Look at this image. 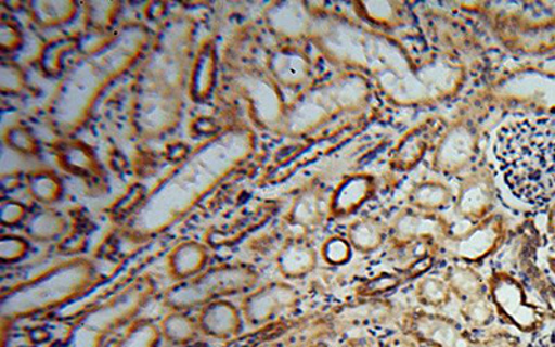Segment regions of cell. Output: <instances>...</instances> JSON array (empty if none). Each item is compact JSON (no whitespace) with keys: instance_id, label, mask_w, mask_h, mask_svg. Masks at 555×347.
Segmentation results:
<instances>
[{"instance_id":"cell-12","label":"cell","mask_w":555,"mask_h":347,"mask_svg":"<svg viewBox=\"0 0 555 347\" xmlns=\"http://www.w3.org/2000/svg\"><path fill=\"white\" fill-rule=\"evenodd\" d=\"M54 157L64 171L79 178L96 180L101 178L103 168L92 147L77 139H67L54 145Z\"/></svg>"},{"instance_id":"cell-23","label":"cell","mask_w":555,"mask_h":347,"mask_svg":"<svg viewBox=\"0 0 555 347\" xmlns=\"http://www.w3.org/2000/svg\"><path fill=\"white\" fill-rule=\"evenodd\" d=\"M121 2H86L87 26L93 31L107 33L116 24L121 12Z\"/></svg>"},{"instance_id":"cell-37","label":"cell","mask_w":555,"mask_h":347,"mask_svg":"<svg viewBox=\"0 0 555 347\" xmlns=\"http://www.w3.org/2000/svg\"><path fill=\"white\" fill-rule=\"evenodd\" d=\"M275 347H280V346H275Z\"/></svg>"},{"instance_id":"cell-27","label":"cell","mask_w":555,"mask_h":347,"mask_svg":"<svg viewBox=\"0 0 555 347\" xmlns=\"http://www.w3.org/2000/svg\"><path fill=\"white\" fill-rule=\"evenodd\" d=\"M24 44V34L22 28L13 20L2 18L0 23V49L3 53H13L20 51Z\"/></svg>"},{"instance_id":"cell-13","label":"cell","mask_w":555,"mask_h":347,"mask_svg":"<svg viewBox=\"0 0 555 347\" xmlns=\"http://www.w3.org/2000/svg\"><path fill=\"white\" fill-rule=\"evenodd\" d=\"M208 260L210 253L206 245L197 241L181 242L168 253L167 272L173 282L191 280L207 269Z\"/></svg>"},{"instance_id":"cell-11","label":"cell","mask_w":555,"mask_h":347,"mask_svg":"<svg viewBox=\"0 0 555 347\" xmlns=\"http://www.w3.org/2000/svg\"><path fill=\"white\" fill-rule=\"evenodd\" d=\"M218 76V57L215 41L205 39L195 49L188 79V97L192 102H207L215 92Z\"/></svg>"},{"instance_id":"cell-7","label":"cell","mask_w":555,"mask_h":347,"mask_svg":"<svg viewBox=\"0 0 555 347\" xmlns=\"http://www.w3.org/2000/svg\"><path fill=\"white\" fill-rule=\"evenodd\" d=\"M257 280V272L245 265L211 267L191 280L168 287L163 295V305L170 311L202 309L212 301L249 294Z\"/></svg>"},{"instance_id":"cell-21","label":"cell","mask_w":555,"mask_h":347,"mask_svg":"<svg viewBox=\"0 0 555 347\" xmlns=\"http://www.w3.org/2000/svg\"><path fill=\"white\" fill-rule=\"evenodd\" d=\"M162 339L160 325L152 320L137 319L114 347H157Z\"/></svg>"},{"instance_id":"cell-14","label":"cell","mask_w":555,"mask_h":347,"mask_svg":"<svg viewBox=\"0 0 555 347\" xmlns=\"http://www.w3.org/2000/svg\"><path fill=\"white\" fill-rule=\"evenodd\" d=\"M495 300L500 314L509 325L515 326L524 334H534L543 325V317L532 307L524 305L518 297V292L508 285H500L495 290Z\"/></svg>"},{"instance_id":"cell-1","label":"cell","mask_w":555,"mask_h":347,"mask_svg":"<svg viewBox=\"0 0 555 347\" xmlns=\"http://www.w3.org/2000/svg\"><path fill=\"white\" fill-rule=\"evenodd\" d=\"M253 151L255 137L243 126L227 127L207 138L143 197L124 235L142 243L165 234L240 170Z\"/></svg>"},{"instance_id":"cell-18","label":"cell","mask_w":555,"mask_h":347,"mask_svg":"<svg viewBox=\"0 0 555 347\" xmlns=\"http://www.w3.org/2000/svg\"><path fill=\"white\" fill-rule=\"evenodd\" d=\"M158 325L162 338L172 346L190 345L202 335L199 322L188 314V311H170Z\"/></svg>"},{"instance_id":"cell-9","label":"cell","mask_w":555,"mask_h":347,"mask_svg":"<svg viewBox=\"0 0 555 347\" xmlns=\"http://www.w3.org/2000/svg\"><path fill=\"white\" fill-rule=\"evenodd\" d=\"M296 292L284 284H270L250 291L243 297L241 311L245 324L262 326L270 324L282 312L291 310L296 304Z\"/></svg>"},{"instance_id":"cell-15","label":"cell","mask_w":555,"mask_h":347,"mask_svg":"<svg viewBox=\"0 0 555 347\" xmlns=\"http://www.w3.org/2000/svg\"><path fill=\"white\" fill-rule=\"evenodd\" d=\"M28 12L38 27L57 28L77 17L79 3L76 0H35L29 2Z\"/></svg>"},{"instance_id":"cell-22","label":"cell","mask_w":555,"mask_h":347,"mask_svg":"<svg viewBox=\"0 0 555 347\" xmlns=\"http://www.w3.org/2000/svg\"><path fill=\"white\" fill-rule=\"evenodd\" d=\"M4 146L20 156L35 157L41 152V146L37 137L23 124H13V126L4 128L3 131Z\"/></svg>"},{"instance_id":"cell-32","label":"cell","mask_w":555,"mask_h":347,"mask_svg":"<svg viewBox=\"0 0 555 347\" xmlns=\"http://www.w3.org/2000/svg\"><path fill=\"white\" fill-rule=\"evenodd\" d=\"M325 259L332 262H340L346 259L347 247L341 241H332L324 246Z\"/></svg>"},{"instance_id":"cell-24","label":"cell","mask_w":555,"mask_h":347,"mask_svg":"<svg viewBox=\"0 0 555 347\" xmlns=\"http://www.w3.org/2000/svg\"><path fill=\"white\" fill-rule=\"evenodd\" d=\"M26 69L13 61L0 64V92L3 95H22L27 89Z\"/></svg>"},{"instance_id":"cell-31","label":"cell","mask_w":555,"mask_h":347,"mask_svg":"<svg viewBox=\"0 0 555 347\" xmlns=\"http://www.w3.org/2000/svg\"><path fill=\"white\" fill-rule=\"evenodd\" d=\"M379 347H423V345H420L413 336L401 331L398 334L390 335L389 338H385Z\"/></svg>"},{"instance_id":"cell-6","label":"cell","mask_w":555,"mask_h":347,"mask_svg":"<svg viewBox=\"0 0 555 347\" xmlns=\"http://www.w3.org/2000/svg\"><path fill=\"white\" fill-rule=\"evenodd\" d=\"M155 291L151 277L137 278L111 299L88 310L69 332L67 347H103L108 336L137 320Z\"/></svg>"},{"instance_id":"cell-28","label":"cell","mask_w":555,"mask_h":347,"mask_svg":"<svg viewBox=\"0 0 555 347\" xmlns=\"http://www.w3.org/2000/svg\"><path fill=\"white\" fill-rule=\"evenodd\" d=\"M464 319L467 320L470 326H475V329H483V326H488L490 321H492V312H490L486 307H480L477 304L469 305L467 309L463 310Z\"/></svg>"},{"instance_id":"cell-34","label":"cell","mask_w":555,"mask_h":347,"mask_svg":"<svg viewBox=\"0 0 555 347\" xmlns=\"http://www.w3.org/2000/svg\"><path fill=\"white\" fill-rule=\"evenodd\" d=\"M339 347H374L373 344L366 338H359V336H350L341 342Z\"/></svg>"},{"instance_id":"cell-20","label":"cell","mask_w":555,"mask_h":347,"mask_svg":"<svg viewBox=\"0 0 555 347\" xmlns=\"http://www.w3.org/2000/svg\"><path fill=\"white\" fill-rule=\"evenodd\" d=\"M315 265V255L305 243H291L278 256V267L287 278L304 277Z\"/></svg>"},{"instance_id":"cell-29","label":"cell","mask_w":555,"mask_h":347,"mask_svg":"<svg viewBox=\"0 0 555 347\" xmlns=\"http://www.w3.org/2000/svg\"><path fill=\"white\" fill-rule=\"evenodd\" d=\"M353 237L357 245L365 247L366 249V247H373L376 245L379 232L374 226L361 224L359 228H356Z\"/></svg>"},{"instance_id":"cell-35","label":"cell","mask_w":555,"mask_h":347,"mask_svg":"<svg viewBox=\"0 0 555 347\" xmlns=\"http://www.w3.org/2000/svg\"><path fill=\"white\" fill-rule=\"evenodd\" d=\"M534 347H555V331L540 338L537 344H534Z\"/></svg>"},{"instance_id":"cell-3","label":"cell","mask_w":555,"mask_h":347,"mask_svg":"<svg viewBox=\"0 0 555 347\" xmlns=\"http://www.w3.org/2000/svg\"><path fill=\"white\" fill-rule=\"evenodd\" d=\"M153 41L142 23H127L106 41L82 54L64 72L47 106V121L57 136L86 126L104 93L141 62Z\"/></svg>"},{"instance_id":"cell-4","label":"cell","mask_w":555,"mask_h":347,"mask_svg":"<svg viewBox=\"0 0 555 347\" xmlns=\"http://www.w3.org/2000/svg\"><path fill=\"white\" fill-rule=\"evenodd\" d=\"M494 155L519 201L543 206L555 200V116L507 124L498 133Z\"/></svg>"},{"instance_id":"cell-25","label":"cell","mask_w":555,"mask_h":347,"mask_svg":"<svg viewBox=\"0 0 555 347\" xmlns=\"http://www.w3.org/2000/svg\"><path fill=\"white\" fill-rule=\"evenodd\" d=\"M31 243L27 236L7 234L0 237V260L3 265H16L28 256Z\"/></svg>"},{"instance_id":"cell-2","label":"cell","mask_w":555,"mask_h":347,"mask_svg":"<svg viewBox=\"0 0 555 347\" xmlns=\"http://www.w3.org/2000/svg\"><path fill=\"white\" fill-rule=\"evenodd\" d=\"M196 22L172 16L153 38L137 77L132 123L139 138L156 141L180 127L195 54Z\"/></svg>"},{"instance_id":"cell-26","label":"cell","mask_w":555,"mask_h":347,"mask_svg":"<svg viewBox=\"0 0 555 347\" xmlns=\"http://www.w3.org/2000/svg\"><path fill=\"white\" fill-rule=\"evenodd\" d=\"M28 208L24 203L14 200H3L0 205V224L4 228H16L26 224Z\"/></svg>"},{"instance_id":"cell-19","label":"cell","mask_w":555,"mask_h":347,"mask_svg":"<svg viewBox=\"0 0 555 347\" xmlns=\"http://www.w3.org/2000/svg\"><path fill=\"white\" fill-rule=\"evenodd\" d=\"M79 48V39L67 35L59 37L43 44L39 52L38 64L47 77L63 76L64 61Z\"/></svg>"},{"instance_id":"cell-5","label":"cell","mask_w":555,"mask_h":347,"mask_svg":"<svg viewBox=\"0 0 555 347\" xmlns=\"http://www.w3.org/2000/svg\"><path fill=\"white\" fill-rule=\"evenodd\" d=\"M98 267L87 257L57 262L31 280L10 287L0 297L3 322H13L76 300L95 284Z\"/></svg>"},{"instance_id":"cell-36","label":"cell","mask_w":555,"mask_h":347,"mask_svg":"<svg viewBox=\"0 0 555 347\" xmlns=\"http://www.w3.org/2000/svg\"><path fill=\"white\" fill-rule=\"evenodd\" d=\"M305 347H331V346L324 344V342H314V344H310V345H307Z\"/></svg>"},{"instance_id":"cell-30","label":"cell","mask_w":555,"mask_h":347,"mask_svg":"<svg viewBox=\"0 0 555 347\" xmlns=\"http://www.w3.org/2000/svg\"><path fill=\"white\" fill-rule=\"evenodd\" d=\"M421 299L429 306H440L446 301V292L442 286L429 282L421 290Z\"/></svg>"},{"instance_id":"cell-16","label":"cell","mask_w":555,"mask_h":347,"mask_svg":"<svg viewBox=\"0 0 555 347\" xmlns=\"http://www.w3.org/2000/svg\"><path fill=\"white\" fill-rule=\"evenodd\" d=\"M68 227L66 216L51 207L29 216L24 232L29 241L37 243H49L59 240L66 234Z\"/></svg>"},{"instance_id":"cell-17","label":"cell","mask_w":555,"mask_h":347,"mask_svg":"<svg viewBox=\"0 0 555 347\" xmlns=\"http://www.w3.org/2000/svg\"><path fill=\"white\" fill-rule=\"evenodd\" d=\"M27 192L34 202L44 207H51L63 197L62 178L51 168L33 170L27 176Z\"/></svg>"},{"instance_id":"cell-8","label":"cell","mask_w":555,"mask_h":347,"mask_svg":"<svg viewBox=\"0 0 555 347\" xmlns=\"http://www.w3.org/2000/svg\"><path fill=\"white\" fill-rule=\"evenodd\" d=\"M401 331L413 336L423 347H522L517 336L495 332L482 336L470 335L448 317L436 314H411L405 317Z\"/></svg>"},{"instance_id":"cell-33","label":"cell","mask_w":555,"mask_h":347,"mask_svg":"<svg viewBox=\"0 0 555 347\" xmlns=\"http://www.w3.org/2000/svg\"><path fill=\"white\" fill-rule=\"evenodd\" d=\"M166 3L163 2H152L147 4L146 8V17L149 20H158L165 17L166 14Z\"/></svg>"},{"instance_id":"cell-10","label":"cell","mask_w":555,"mask_h":347,"mask_svg":"<svg viewBox=\"0 0 555 347\" xmlns=\"http://www.w3.org/2000/svg\"><path fill=\"white\" fill-rule=\"evenodd\" d=\"M202 335L216 340H230L240 336L245 325L241 307L230 300H217L202 307L197 316Z\"/></svg>"}]
</instances>
